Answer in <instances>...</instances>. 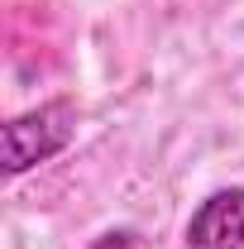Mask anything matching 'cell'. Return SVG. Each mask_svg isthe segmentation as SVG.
<instances>
[{
	"instance_id": "2",
	"label": "cell",
	"mask_w": 244,
	"mask_h": 249,
	"mask_svg": "<svg viewBox=\"0 0 244 249\" xmlns=\"http://www.w3.org/2000/svg\"><path fill=\"white\" fill-rule=\"evenodd\" d=\"M187 249H244V187L211 192L192 211Z\"/></svg>"
},
{
	"instance_id": "1",
	"label": "cell",
	"mask_w": 244,
	"mask_h": 249,
	"mask_svg": "<svg viewBox=\"0 0 244 249\" xmlns=\"http://www.w3.org/2000/svg\"><path fill=\"white\" fill-rule=\"evenodd\" d=\"M77 134V110L72 101H43L24 115H10L5 129H0V144H5V173L19 178L38 163L58 158Z\"/></svg>"
}]
</instances>
